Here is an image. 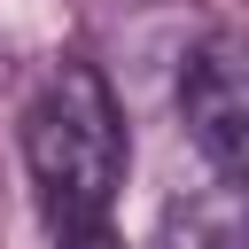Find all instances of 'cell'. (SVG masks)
Segmentation results:
<instances>
[{
    "label": "cell",
    "mask_w": 249,
    "mask_h": 249,
    "mask_svg": "<svg viewBox=\"0 0 249 249\" xmlns=\"http://www.w3.org/2000/svg\"><path fill=\"white\" fill-rule=\"evenodd\" d=\"M179 124L226 187L249 171V70H241V47L226 31L202 39L179 70Z\"/></svg>",
    "instance_id": "cell-2"
},
{
    "label": "cell",
    "mask_w": 249,
    "mask_h": 249,
    "mask_svg": "<svg viewBox=\"0 0 249 249\" xmlns=\"http://www.w3.org/2000/svg\"><path fill=\"white\" fill-rule=\"evenodd\" d=\"M156 249H233V226H226L210 202H171Z\"/></svg>",
    "instance_id": "cell-3"
},
{
    "label": "cell",
    "mask_w": 249,
    "mask_h": 249,
    "mask_svg": "<svg viewBox=\"0 0 249 249\" xmlns=\"http://www.w3.org/2000/svg\"><path fill=\"white\" fill-rule=\"evenodd\" d=\"M23 163L39 187V218L54 249H117V187L132 163L117 93L93 62H54L39 101L23 109Z\"/></svg>",
    "instance_id": "cell-1"
}]
</instances>
